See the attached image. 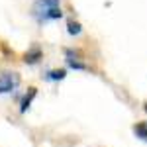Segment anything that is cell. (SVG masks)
Returning <instances> with one entry per match:
<instances>
[{"label":"cell","mask_w":147,"mask_h":147,"mask_svg":"<svg viewBox=\"0 0 147 147\" xmlns=\"http://www.w3.org/2000/svg\"><path fill=\"white\" fill-rule=\"evenodd\" d=\"M32 16H34L39 24H43V22H51V20L63 18V12H61L59 6H55V8H47V6H41V4L35 2L34 8H32Z\"/></svg>","instance_id":"obj_1"},{"label":"cell","mask_w":147,"mask_h":147,"mask_svg":"<svg viewBox=\"0 0 147 147\" xmlns=\"http://www.w3.org/2000/svg\"><path fill=\"white\" fill-rule=\"evenodd\" d=\"M20 84V75L18 73H2L0 75V94L14 92Z\"/></svg>","instance_id":"obj_2"},{"label":"cell","mask_w":147,"mask_h":147,"mask_svg":"<svg viewBox=\"0 0 147 147\" xmlns=\"http://www.w3.org/2000/svg\"><path fill=\"white\" fill-rule=\"evenodd\" d=\"M65 59H67V65L75 71H88V65L82 61V53L79 49H65Z\"/></svg>","instance_id":"obj_3"},{"label":"cell","mask_w":147,"mask_h":147,"mask_svg":"<svg viewBox=\"0 0 147 147\" xmlns=\"http://www.w3.org/2000/svg\"><path fill=\"white\" fill-rule=\"evenodd\" d=\"M24 63L26 65H35V63H39V59H43V51H41V47L34 45L32 49H28L26 53H24Z\"/></svg>","instance_id":"obj_4"},{"label":"cell","mask_w":147,"mask_h":147,"mask_svg":"<svg viewBox=\"0 0 147 147\" xmlns=\"http://www.w3.org/2000/svg\"><path fill=\"white\" fill-rule=\"evenodd\" d=\"M35 96H37V88H35V86H30V88H28V92L24 94L22 102H20V112H22V114L28 112V108L32 106V102H34Z\"/></svg>","instance_id":"obj_5"},{"label":"cell","mask_w":147,"mask_h":147,"mask_svg":"<svg viewBox=\"0 0 147 147\" xmlns=\"http://www.w3.org/2000/svg\"><path fill=\"white\" fill-rule=\"evenodd\" d=\"M131 131H134V136L139 137L141 141H147V122H137V124H134Z\"/></svg>","instance_id":"obj_6"},{"label":"cell","mask_w":147,"mask_h":147,"mask_svg":"<svg viewBox=\"0 0 147 147\" xmlns=\"http://www.w3.org/2000/svg\"><path fill=\"white\" fill-rule=\"evenodd\" d=\"M65 77H67V71L65 69H53V71H49L45 75L47 80H63Z\"/></svg>","instance_id":"obj_7"},{"label":"cell","mask_w":147,"mask_h":147,"mask_svg":"<svg viewBox=\"0 0 147 147\" xmlns=\"http://www.w3.org/2000/svg\"><path fill=\"white\" fill-rule=\"evenodd\" d=\"M67 32L71 35H79L80 32H82V26H80L77 20H69L67 22Z\"/></svg>","instance_id":"obj_8"},{"label":"cell","mask_w":147,"mask_h":147,"mask_svg":"<svg viewBox=\"0 0 147 147\" xmlns=\"http://www.w3.org/2000/svg\"><path fill=\"white\" fill-rule=\"evenodd\" d=\"M59 2H61V0H37V4L47 6V8H55V6H59Z\"/></svg>","instance_id":"obj_9"},{"label":"cell","mask_w":147,"mask_h":147,"mask_svg":"<svg viewBox=\"0 0 147 147\" xmlns=\"http://www.w3.org/2000/svg\"><path fill=\"white\" fill-rule=\"evenodd\" d=\"M143 110H145V112H147V100L143 102Z\"/></svg>","instance_id":"obj_10"}]
</instances>
